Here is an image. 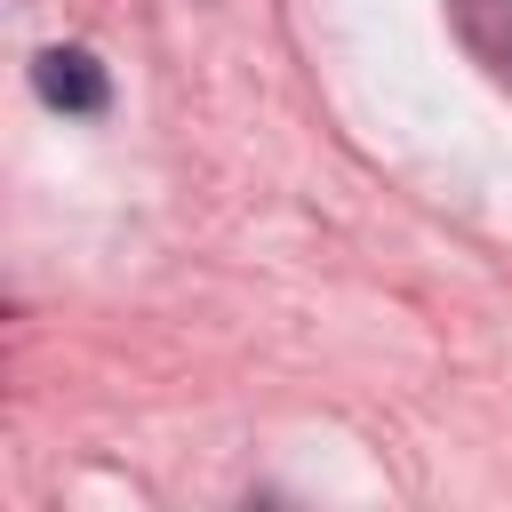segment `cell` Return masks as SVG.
I'll return each mask as SVG.
<instances>
[{"mask_svg": "<svg viewBox=\"0 0 512 512\" xmlns=\"http://www.w3.org/2000/svg\"><path fill=\"white\" fill-rule=\"evenodd\" d=\"M32 88L56 112H104L112 104V80H104V64L88 48H40L32 56Z\"/></svg>", "mask_w": 512, "mask_h": 512, "instance_id": "6da1fadb", "label": "cell"}]
</instances>
